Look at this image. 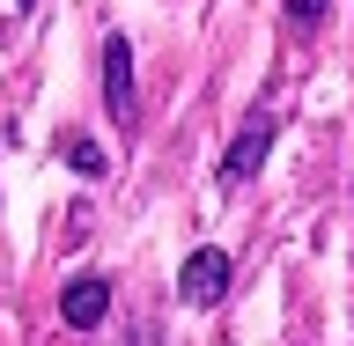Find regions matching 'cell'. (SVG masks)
<instances>
[{"mask_svg": "<svg viewBox=\"0 0 354 346\" xmlns=\"http://www.w3.org/2000/svg\"><path fill=\"white\" fill-rule=\"evenodd\" d=\"M177 295H185V309H214L229 295V251L199 243L192 258H185V273H177Z\"/></svg>", "mask_w": 354, "mask_h": 346, "instance_id": "1", "label": "cell"}, {"mask_svg": "<svg viewBox=\"0 0 354 346\" xmlns=\"http://www.w3.org/2000/svg\"><path fill=\"white\" fill-rule=\"evenodd\" d=\"M266 148H273V118H251V126L236 133V140H229V148H221V162H214V177L221 184H243V177H259V162H266Z\"/></svg>", "mask_w": 354, "mask_h": 346, "instance_id": "2", "label": "cell"}, {"mask_svg": "<svg viewBox=\"0 0 354 346\" xmlns=\"http://www.w3.org/2000/svg\"><path fill=\"white\" fill-rule=\"evenodd\" d=\"M104 110L111 126H133V44L118 30L104 37Z\"/></svg>", "mask_w": 354, "mask_h": 346, "instance_id": "3", "label": "cell"}, {"mask_svg": "<svg viewBox=\"0 0 354 346\" xmlns=\"http://www.w3.org/2000/svg\"><path fill=\"white\" fill-rule=\"evenodd\" d=\"M104 309H111V280H104V273H82V280H66L59 317H66L74 331H96V325H104Z\"/></svg>", "mask_w": 354, "mask_h": 346, "instance_id": "4", "label": "cell"}, {"mask_svg": "<svg viewBox=\"0 0 354 346\" xmlns=\"http://www.w3.org/2000/svg\"><path fill=\"white\" fill-rule=\"evenodd\" d=\"M325 8H332V0H288V22H295V30H317Z\"/></svg>", "mask_w": 354, "mask_h": 346, "instance_id": "5", "label": "cell"}, {"mask_svg": "<svg viewBox=\"0 0 354 346\" xmlns=\"http://www.w3.org/2000/svg\"><path fill=\"white\" fill-rule=\"evenodd\" d=\"M66 162H74L82 177H104V148H88V140H74V148H66Z\"/></svg>", "mask_w": 354, "mask_h": 346, "instance_id": "6", "label": "cell"}, {"mask_svg": "<svg viewBox=\"0 0 354 346\" xmlns=\"http://www.w3.org/2000/svg\"><path fill=\"white\" fill-rule=\"evenodd\" d=\"M22 8H30V0H22Z\"/></svg>", "mask_w": 354, "mask_h": 346, "instance_id": "7", "label": "cell"}]
</instances>
